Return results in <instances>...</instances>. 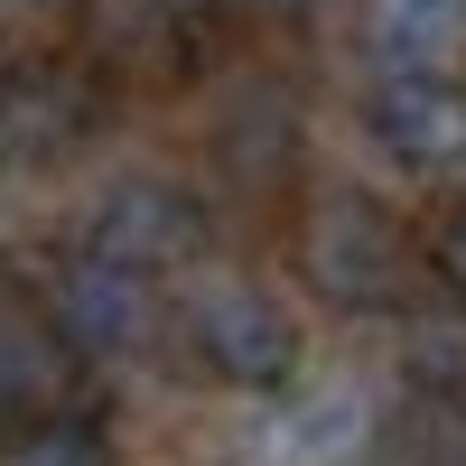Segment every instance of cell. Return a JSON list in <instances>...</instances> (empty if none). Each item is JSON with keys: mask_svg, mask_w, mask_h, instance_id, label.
<instances>
[{"mask_svg": "<svg viewBox=\"0 0 466 466\" xmlns=\"http://www.w3.org/2000/svg\"><path fill=\"white\" fill-rule=\"evenodd\" d=\"M66 345H56V327L37 318V308H10L0 299V410H28V420H47L56 401H66Z\"/></svg>", "mask_w": 466, "mask_h": 466, "instance_id": "8", "label": "cell"}, {"mask_svg": "<svg viewBox=\"0 0 466 466\" xmlns=\"http://www.w3.org/2000/svg\"><path fill=\"white\" fill-rule=\"evenodd\" d=\"M373 47L392 75H448L466 56V0H373Z\"/></svg>", "mask_w": 466, "mask_h": 466, "instance_id": "9", "label": "cell"}, {"mask_svg": "<svg viewBox=\"0 0 466 466\" xmlns=\"http://www.w3.org/2000/svg\"><path fill=\"white\" fill-rule=\"evenodd\" d=\"M345 439H364V410H355V401H345V392H336V401H318V410H299V420H289V448H299L308 466H336V457H345Z\"/></svg>", "mask_w": 466, "mask_h": 466, "instance_id": "13", "label": "cell"}, {"mask_svg": "<svg viewBox=\"0 0 466 466\" xmlns=\"http://www.w3.org/2000/svg\"><path fill=\"white\" fill-rule=\"evenodd\" d=\"M430 261H439V280H448V299L466 308V206L439 224V243H430Z\"/></svg>", "mask_w": 466, "mask_h": 466, "instance_id": "14", "label": "cell"}, {"mask_svg": "<svg viewBox=\"0 0 466 466\" xmlns=\"http://www.w3.org/2000/svg\"><path fill=\"white\" fill-rule=\"evenodd\" d=\"M252 10H270V19H308L318 0H252Z\"/></svg>", "mask_w": 466, "mask_h": 466, "instance_id": "17", "label": "cell"}, {"mask_svg": "<svg viewBox=\"0 0 466 466\" xmlns=\"http://www.w3.org/2000/svg\"><path fill=\"white\" fill-rule=\"evenodd\" d=\"M197 197L187 187H168V177H122V187H103V206H94V224H85V252L94 261H112V270H168V261H187L197 252Z\"/></svg>", "mask_w": 466, "mask_h": 466, "instance_id": "4", "label": "cell"}, {"mask_svg": "<svg viewBox=\"0 0 466 466\" xmlns=\"http://www.w3.org/2000/svg\"><path fill=\"white\" fill-rule=\"evenodd\" d=\"M159 10H168V19H187V28H197V19H215V10H224V0H159Z\"/></svg>", "mask_w": 466, "mask_h": 466, "instance_id": "15", "label": "cell"}, {"mask_svg": "<svg viewBox=\"0 0 466 466\" xmlns=\"http://www.w3.org/2000/svg\"><path fill=\"white\" fill-rule=\"evenodd\" d=\"M0 10H19V19H47V10H75V0H0Z\"/></svg>", "mask_w": 466, "mask_h": 466, "instance_id": "16", "label": "cell"}, {"mask_svg": "<svg viewBox=\"0 0 466 466\" xmlns=\"http://www.w3.org/2000/svg\"><path fill=\"white\" fill-rule=\"evenodd\" d=\"M0 466H112V439L75 410H47V420H19L0 439Z\"/></svg>", "mask_w": 466, "mask_h": 466, "instance_id": "10", "label": "cell"}, {"mask_svg": "<svg viewBox=\"0 0 466 466\" xmlns=\"http://www.w3.org/2000/svg\"><path fill=\"white\" fill-rule=\"evenodd\" d=\"M401 364H410V382H420V392H439V382H466V327H430V318H420L410 336H401Z\"/></svg>", "mask_w": 466, "mask_h": 466, "instance_id": "12", "label": "cell"}, {"mask_svg": "<svg viewBox=\"0 0 466 466\" xmlns=\"http://www.w3.org/2000/svg\"><path fill=\"white\" fill-rule=\"evenodd\" d=\"M373 140L401 168H448L466 159V94L457 75H382L373 85Z\"/></svg>", "mask_w": 466, "mask_h": 466, "instance_id": "7", "label": "cell"}, {"mask_svg": "<svg viewBox=\"0 0 466 466\" xmlns=\"http://www.w3.org/2000/svg\"><path fill=\"white\" fill-rule=\"evenodd\" d=\"M75 37L103 85H177L187 66V19H168L159 0H75Z\"/></svg>", "mask_w": 466, "mask_h": 466, "instance_id": "6", "label": "cell"}, {"mask_svg": "<svg viewBox=\"0 0 466 466\" xmlns=\"http://www.w3.org/2000/svg\"><path fill=\"white\" fill-rule=\"evenodd\" d=\"M37 318L56 327L66 355H85V364H112V355H140L149 327H159V299H149L140 270H112L94 252H75L56 280H47V308Z\"/></svg>", "mask_w": 466, "mask_h": 466, "instance_id": "3", "label": "cell"}, {"mask_svg": "<svg viewBox=\"0 0 466 466\" xmlns=\"http://www.w3.org/2000/svg\"><path fill=\"white\" fill-rule=\"evenodd\" d=\"M401 466H466V382L410 392V410H401Z\"/></svg>", "mask_w": 466, "mask_h": 466, "instance_id": "11", "label": "cell"}, {"mask_svg": "<svg viewBox=\"0 0 466 466\" xmlns=\"http://www.w3.org/2000/svg\"><path fill=\"white\" fill-rule=\"evenodd\" d=\"M187 336H197L206 373H224L233 392H280L299 373V327L252 270H206L187 289Z\"/></svg>", "mask_w": 466, "mask_h": 466, "instance_id": "2", "label": "cell"}, {"mask_svg": "<svg viewBox=\"0 0 466 466\" xmlns=\"http://www.w3.org/2000/svg\"><path fill=\"white\" fill-rule=\"evenodd\" d=\"M94 131L85 75H66L47 56H0V159H56Z\"/></svg>", "mask_w": 466, "mask_h": 466, "instance_id": "5", "label": "cell"}, {"mask_svg": "<svg viewBox=\"0 0 466 466\" xmlns=\"http://www.w3.org/2000/svg\"><path fill=\"white\" fill-rule=\"evenodd\" d=\"M299 270L327 308H392L410 280V243L382 197L364 187H327L318 206L299 215Z\"/></svg>", "mask_w": 466, "mask_h": 466, "instance_id": "1", "label": "cell"}]
</instances>
